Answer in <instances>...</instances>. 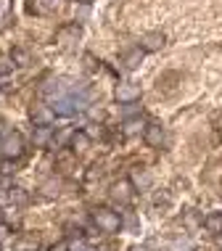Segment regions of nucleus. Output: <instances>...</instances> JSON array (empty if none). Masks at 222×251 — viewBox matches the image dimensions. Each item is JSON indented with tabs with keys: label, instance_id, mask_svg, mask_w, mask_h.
Here are the masks:
<instances>
[{
	"label": "nucleus",
	"instance_id": "25",
	"mask_svg": "<svg viewBox=\"0 0 222 251\" xmlns=\"http://www.w3.org/2000/svg\"><path fill=\"white\" fill-rule=\"evenodd\" d=\"M66 243H69V251H85L87 249L82 238H79V241H66Z\"/></svg>",
	"mask_w": 222,
	"mask_h": 251
},
{
	"label": "nucleus",
	"instance_id": "9",
	"mask_svg": "<svg viewBox=\"0 0 222 251\" xmlns=\"http://www.w3.org/2000/svg\"><path fill=\"white\" fill-rule=\"evenodd\" d=\"M143 48L140 45H135V48H130V50H124L122 53V64H124V69H138L140 66V61H143Z\"/></svg>",
	"mask_w": 222,
	"mask_h": 251
},
{
	"label": "nucleus",
	"instance_id": "15",
	"mask_svg": "<svg viewBox=\"0 0 222 251\" xmlns=\"http://www.w3.org/2000/svg\"><path fill=\"white\" fill-rule=\"evenodd\" d=\"M0 217H3V222H5L8 227H13V225H19V222H22V214L16 212V206H13V209H5Z\"/></svg>",
	"mask_w": 222,
	"mask_h": 251
},
{
	"label": "nucleus",
	"instance_id": "10",
	"mask_svg": "<svg viewBox=\"0 0 222 251\" xmlns=\"http://www.w3.org/2000/svg\"><path fill=\"white\" fill-rule=\"evenodd\" d=\"M61 5H64V0H35V3H29V11L32 13H56Z\"/></svg>",
	"mask_w": 222,
	"mask_h": 251
},
{
	"label": "nucleus",
	"instance_id": "14",
	"mask_svg": "<svg viewBox=\"0 0 222 251\" xmlns=\"http://www.w3.org/2000/svg\"><path fill=\"white\" fill-rule=\"evenodd\" d=\"M58 188H61V185H58L56 180H48V182H43V185H40V191H43L45 199H56V196H58Z\"/></svg>",
	"mask_w": 222,
	"mask_h": 251
},
{
	"label": "nucleus",
	"instance_id": "29",
	"mask_svg": "<svg viewBox=\"0 0 222 251\" xmlns=\"http://www.w3.org/2000/svg\"><path fill=\"white\" fill-rule=\"evenodd\" d=\"M77 3H82V5H90V3H93V0H77Z\"/></svg>",
	"mask_w": 222,
	"mask_h": 251
},
{
	"label": "nucleus",
	"instance_id": "18",
	"mask_svg": "<svg viewBox=\"0 0 222 251\" xmlns=\"http://www.w3.org/2000/svg\"><path fill=\"white\" fill-rule=\"evenodd\" d=\"M140 130H146V125L140 119H127V125H124V135H138Z\"/></svg>",
	"mask_w": 222,
	"mask_h": 251
},
{
	"label": "nucleus",
	"instance_id": "5",
	"mask_svg": "<svg viewBox=\"0 0 222 251\" xmlns=\"http://www.w3.org/2000/svg\"><path fill=\"white\" fill-rule=\"evenodd\" d=\"M164 127L156 125V122H151V125H146V130H143V140H146V146L148 148H161L164 146Z\"/></svg>",
	"mask_w": 222,
	"mask_h": 251
},
{
	"label": "nucleus",
	"instance_id": "28",
	"mask_svg": "<svg viewBox=\"0 0 222 251\" xmlns=\"http://www.w3.org/2000/svg\"><path fill=\"white\" fill-rule=\"evenodd\" d=\"M127 251H148V249H146V246H130Z\"/></svg>",
	"mask_w": 222,
	"mask_h": 251
},
{
	"label": "nucleus",
	"instance_id": "19",
	"mask_svg": "<svg viewBox=\"0 0 222 251\" xmlns=\"http://www.w3.org/2000/svg\"><path fill=\"white\" fill-rule=\"evenodd\" d=\"M16 172V159H3L0 161V177H8Z\"/></svg>",
	"mask_w": 222,
	"mask_h": 251
},
{
	"label": "nucleus",
	"instance_id": "26",
	"mask_svg": "<svg viewBox=\"0 0 222 251\" xmlns=\"http://www.w3.org/2000/svg\"><path fill=\"white\" fill-rule=\"evenodd\" d=\"M50 251H69V243H66V241H61V243H56V246H53Z\"/></svg>",
	"mask_w": 222,
	"mask_h": 251
},
{
	"label": "nucleus",
	"instance_id": "31",
	"mask_svg": "<svg viewBox=\"0 0 222 251\" xmlns=\"http://www.w3.org/2000/svg\"><path fill=\"white\" fill-rule=\"evenodd\" d=\"M0 146H3V135H0Z\"/></svg>",
	"mask_w": 222,
	"mask_h": 251
},
{
	"label": "nucleus",
	"instance_id": "7",
	"mask_svg": "<svg viewBox=\"0 0 222 251\" xmlns=\"http://www.w3.org/2000/svg\"><path fill=\"white\" fill-rule=\"evenodd\" d=\"M164 35L161 32H146L143 37H140V48H143L146 53H156V50H161L164 48Z\"/></svg>",
	"mask_w": 222,
	"mask_h": 251
},
{
	"label": "nucleus",
	"instance_id": "8",
	"mask_svg": "<svg viewBox=\"0 0 222 251\" xmlns=\"http://www.w3.org/2000/svg\"><path fill=\"white\" fill-rule=\"evenodd\" d=\"M90 135H87L85 130H74L72 132V138H69V148L74 153H82V151H87V148H90Z\"/></svg>",
	"mask_w": 222,
	"mask_h": 251
},
{
	"label": "nucleus",
	"instance_id": "17",
	"mask_svg": "<svg viewBox=\"0 0 222 251\" xmlns=\"http://www.w3.org/2000/svg\"><path fill=\"white\" fill-rule=\"evenodd\" d=\"M151 175H148V172H138L135 175V177H132V185H138L140 188V191H148V188H151Z\"/></svg>",
	"mask_w": 222,
	"mask_h": 251
},
{
	"label": "nucleus",
	"instance_id": "12",
	"mask_svg": "<svg viewBox=\"0 0 222 251\" xmlns=\"http://www.w3.org/2000/svg\"><path fill=\"white\" fill-rule=\"evenodd\" d=\"M50 140H53L50 127H35V132H32V143H35L37 148H45Z\"/></svg>",
	"mask_w": 222,
	"mask_h": 251
},
{
	"label": "nucleus",
	"instance_id": "20",
	"mask_svg": "<svg viewBox=\"0 0 222 251\" xmlns=\"http://www.w3.org/2000/svg\"><path fill=\"white\" fill-rule=\"evenodd\" d=\"M11 201L13 203H29V193L24 188H11Z\"/></svg>",
	"mask_w": 222,
	"mask_h": 251
},
{
	"label": "nucleus",
	"instance_id": "21",
	"mask_svg": "<svg viewBox=\"0 0 222 251\" xmlns=\"http://www.w3.org/2000/svg\"><path fill=\"white\" fill-rule=\"evenodd\" d=\"M87 117H90L93 122H103V119H106V108H100V106H87Z\"/></svg>",
	"mask_w": 222,
	"mask_h": 251
},
{
	"label": "nucleus",
	"instance_id": "1",
	"mask_svg": "<svg viewBox=\"0 0 222 251\" xmlns=\"http://www.w3.org/2000/svg\"><path fill=\"white\" fill-rule=\"evenodd\" d=\"M90 217H93V225L106 235H114V233L122 230V217H119L117 212H111L109 206H96L90 212Z\"/></svg>",
	"mask_w": 222,
	"mask_h": 251
},
{
	"label": "nucleus",
	"instance_id": "23",
	"mask_svg": "<svg viewBox=\"0 0 222 251\" xmlns=\"http://www.w3.org/2000/svg\"><path fill=\"white\" fill-rule=\"evenodd\" d=\"M13 69V61L11 58H0V74H8Z\"/></svg>",
	"mask_w": 222,
	"mask_h": 251
},
{
	"label": "nucleus",
	"instance_id": "22",
	"mask_svg": "<svg viewBox=\"0 0 222 251\" xmlns=\"http://www.w3.org/2000/svg\"><path fill=\"white\" fill-rule=\"evenodd\" d=\"M5 203H11V188L0 185V209H5Z\"/></svg>",
	"mask_w": 222,
	"mask_h": 251
},
{
	"label": "nucleus",
	"instance_id": "27",
	"mask_svg": "<svg viewBox=\"0 0 222 251\" xmlns=\"http://www.w3.org/2000/svg\"><path fill=\"white\" fill-rule=\"evenodd\" d=\"M5 233H8V225H5V222H0V241L5 238Z\"/></svg>",
	"mask_w": 222,
	"mask_h": 251
},
{
	"label": "nucleus",
	"instance_id": "3",
	"mask_svg": "<svg viewBox=\"0 0 222 251\" xmlns=\"http://www.w3.org/2000/svg\"><path fill=\"white\" fill-rule=\"evenodd\" d=\"M29 119L35 122V127H50L56 122V111L48 103H35L29 108Z\"/></svg>",
	"mask_w": 222,
	"mask_h": 251
},
{
	"label": "nucleus",
	"instance_id": "6",
	"mask_svg": "<svg viewBox=\"0 0 222 251\" xmlns=\"http://www.w3.org/2000/svg\"><path fill=\"white\" fill-rule=\"evenodd\" d=\"M117 100L119 103H135V100H140V85L135 82L117 85Z\"/></svg>",
	"mask_w": 222,
	"mask_h": 251
},
{
	"label": "nucleus",
	"instance_id": "30",
	"mask_svg": "<svg viewBox=\"0 0 222 251\" xmlns=\"http://www.w3.org/2000/svg\"><path fill=\"white\" fill-rule=\"evenodd\" d=\"M85 251H98V249H85Z\"/></svg>",
	"mask_w": 222,
	"mask_h": 251
},
{
	"label": "nucleus",
	"instance_id": "11",
	"mask_svg": "<svg viewBox=\"0 0 222 251\" xmlns=\"http://www.w3.org/2000/svg\"><path fill=\"white\" fill-rule=\"evenodd\" d=\"M204 230L212 235H220L222 233V212H209L204 217Z\"/></svg>",
	"mask_w": 222,
	"mask_h": 251
},
{
	"label": "nucleus",
	"instance_id": "4",
	"mask_svg": "<svg viewBox=\"0 0 222 251\" xmlns=\"http://www.w3.org/2000/svg\"><path fill=\"white\" fill-rule=\"evenodd\" d=\"M109 199L114 203H122V206H127V203L132 201V180H117L111 185V191H109Z\"/></svg>",
	"mask_w": 222,
	"mask_h": 251
},
{
	"label": "nucleus",
	"instance_id": "32",
	"mask_svg": "<svg viewBox=\"0 0 222 251\" xmlns=\"http://www.w3.org/2000/svg\"><path fill=\"white\" fill-rule=\"evenodd\" d=\"M0 222H3V217H0Z\"/></svg>",
	"mask_w": 222,
	"mask_h": 251
},
{
	"label": "nucleus",
	"instance_id": "13",
	"mask_svg": "<svg viewBox=\"0 0 222 251\" xmlns=\"http://www.w3.org/2000/svg\"><path fill=\"white\" fill-rule=\"evenodd\" d=\"M11 61H13V66H29V50L22 48V45H16V48L11 50Z\"/></svg>",
	"mask_w": 222,
	"mask_h": 251
},
{
	"label": "nucleus",
	"instance_id": "2",
	"mask_svg": "<svg viewBox=\"0 0 222 251\" xmlns=\"http://www.w3.org/2000/svg\"><path fill=\"white\" fill-rule=\"evenodd\" d=\"M0 151H3L5 159H19V156L24 153V135L11 130L8 135L3 138V146H0Z\"/></svg>",
	"mask_w": 222,
	"mask_h": 251
},
{
	"label": "nucleus",
	"instance_id": "24",
	"mask_svg": "<svg viewBox=\"0 0 222 251\" xmlns=\"http://www.w3.org/2000/svg\"><path fill=\"white\" fill-rule=\"evenodd\" d=\"M138 111H140V108H138L135 103H124V117H127V119H132Z\"/></svg>",
	"mask_w": 222,
	"mask_h": 251
},
{
	"label": "nucleus",
	"instance_id": "16",
	"mask_svg": "<svg viewBox=\"0 0 222 251\" xmlns=\"http://www.w3.org/2000/svg\"><path fill=\"white\" fill-rule=\"evenodd\" d=\"M13 251H37V241L35 238H19L13 243Z\"/></svg>",
	"mask_w": 222,
	"mask_h": 251
}]
</instances>
